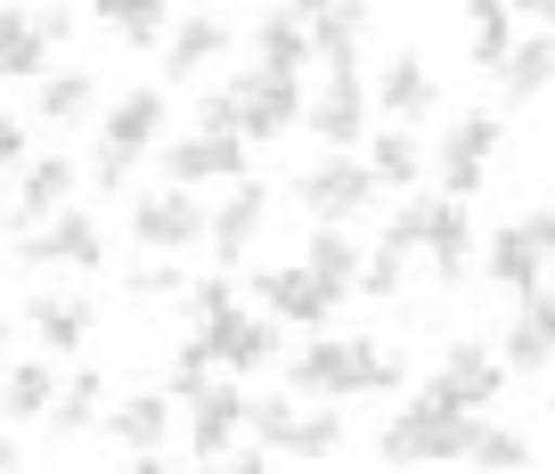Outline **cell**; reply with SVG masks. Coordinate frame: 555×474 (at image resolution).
<instances>
[{
	"mask_svg": "<svg viewBox=\"0 0 555 474\" xmlns=\"http://www.w3.org/2000/svg\"><path fill=\"white\" fill-rule=\"evenodd\" d=\"M164 115H172V99H164L156 82L122 90V99L106 106V124H99V148H115V156H147V148L164 140Z\"/></svg>",
	"mask_w": 555,
	"mask_h": 474,
	"instance_id": "obj_15",
	"label": "cell"
},
{
	"mask_svg": "<svg viewBox=\"0 0 555 474\" xmlns=\"http://www.w3.org/2000/svg\"><path fill=\"white\" fill-rule=\"evenodd\" d=\"M466 17H474V66L482 74H499L506 66V50H515V9H506V0H466Z\"/></svg>",
	"mask_w": 555,
	"mask_h": 474,
	"instance_id": "obj_29",
	"label": "cell"
},
{
	"mask_svg": "<svg viewBox=\"0 0 555 474\" xmlns=\"http://www.w3.org/2000/svg\"><path fill=\"white\" fill-rule=\"evenodd\" d=\"M254 295L270 303V319H295V328H327L335 303H344L351 286H335L327 270L295 262V270H254Z\"/></svg>",
	"mask_w": 555,
	"mask_h": 474,
	"instance_id": "obj_10",
	"label": "cell"
},
{
	"mask_svg": "<svg viewBox=\"0 0 555 474\" xmlns=\"http://www.w3.org/2000/svg\"><path fill=\"white\" fill-rule=\"evenodd\" d=\"M286 9L311 25L319 66H360V34H367V9H360V0H286Z\"/></svg>",
	"mask_w": 555,
	"mask_h": 474,
	"instance_id": "obj_16",
	"label": "cell"
},
{
	"mask_svg": "<svg viewBox=\"0 0 555 474\" xmlns=\"http://www.w3.org/2000/svg\"><path fill=\"white\" fill-rule=\"evenodd\" d=\"M367 172H376L384 189H409V180L425 172V148H416L409 131H376V140H367Z\"/></svg>",
	"mask_w": 555,
	"mask_h": 474,
	"instance_id": "obj_33",
	"label": "cell"
},
{
	"mask_svg": "<svg viewBox=\"0 0 555 474\" xmlns=\"http://www.w3.org/2000/svg\"><path fill=\"white\" fill-rule=\"evenodd\" d=\"M229 41H237V34H229L221 17H205V9H196V17H180L172 34H164V82H196V74H205Z\"/></svg>",
	"mask_w": 555,
	"mask_h": 474,
	"instance_id": "obj_21",
	"label": "cell"
},
{
	"mask_svg": "<svg viewBox=\"0 0 555 474\" xmlns=\"http://www.w3.org/2000/svg\"><path fill=\"white\" fill-rule=\"evenodd\" d=\"M50 50H57V41L41 34L34 17H25L17 34L0 41V82H41V66H50Z\"/></svg>",
	"mask_w": 555,
	"mask_h": 474,
	"instance_id": "obj_36",
	"label": "cell"
},
{
	"mask_svg": "<svg viewBox=\"0 0 555 474\" xmlns=\"http://www.w3.org/2000/svg\"><path fill=\"white\" fill-rule=\"evenodd\" d=\"M499 360L515 376H539L555 360V319H547V303H539V295L515 303V319H506V335H499Z\"/></svg>",
	"mask_w": 555,
	"mask_h": 474,
	"instance_id": "obj_26",
	"label": "cell"
},
{
	"mask_svg": "<svg viewBox=\"0 0 555 474\" xmlns=\"http://www.w3.org/2000/svg\"><path fill=\"white\" fill-rule=\"evenodd\" d=\"M205 335H212V351H221V369H237V376H254V369H270V360H278V328H270V319H254L245 303H237V311H221Z\"/></svg>",
	"mask_w": 555,
	"mask_h": 474,
	"instance_id": "obj_20",
	"label": "cell"
},
{
	"mask_svg": "<svg viewBox=\"0 0 555 474\" xmlns=\"http://www.w3.org/2000/svg\"><path fill=\"white\" fill-rule=\"evenodd\" d=\"M499 140H506V124L499 115H450V131H441V148H434V172H441V189L450 196H474L482 189V172H490V156H499Z\"/></svg>",
	"mask_w": 555,
	"mask_h": 474,
	"instance_id": "obj_8",
	"label": "cell"
},
{
	"mask_svg": "<svg viewBox=\"0 0 555 474\" xmlns=\"http://www.w3.org/2000/svg\"><path fill=\"white\" fill-rule=\"evenodd\" d=\"M34 25H41V34H50V41H66V34H74V9H66V0H57V9H41Z\"/></svg>",
	"mask_w": 555,
	"mask_h": 474,
	"instance_id": "obj_45",
	"label": "cell"
},
{
	"mask_svg": "<svg viewBox=\"0 0 555 474\" xmlns=\"http://www.w3.org/2000/svg\"><path fill=\"white\" fill-rule=\"evenodd\" d=\"M302 262H311V270H327L335 286H351V295H360L367 254L351 246V229H344V221H311V238H302Z\"/></svg>",
	"mask_w": 555,
	"mask_h": 474,
	"instance_id": "obj_28",
	"label": "cell"
},
{
	"mask_svg": "<svg viewBox=\"0 0 555 474\" xmlns=\"http://www.w3.org/2000/svg\"><path fill=\"white\" fill-rule=\"evenodd\" d=\"M376 189H384V180L367 172L351 148H327L319 164H302V172H295V205L311 213V221H360V213L376 205Z\"/></svg>",
	"mask_w": 555,
	"mask_h": 474,
	"instance_id": "obj_5",
	"label": "cell"
},
{
	"mask_svg": "<svg viewBox=\"0 0 555 474\" xmlns=\"http://www.w3.org/2000/svg\"><path fill=\"white\" fill-rule=\"evenodd\" d=\"M90 99H99V82L90 74H50L41 82V99H34V115L50 131H74V124H90Z\"/></svg>",
	"mask_w": 555,
	"mask_h": 474,
	"instance_id": "obj_30",
	"label": "cell"
},
{
	"mask_svg": "<svg viewBox=\"0 0 555 474\" xmlns=\"http://www.w3.org/2000/svg\"><path fill=\"white\" fill-rule=\"evenodd\" d=\"M34 164V148H25V124L17 115H0V172H25Z\"/></svg>",
	"mask_w": 555,
	"mask_h": 474,
	"instance_id": "obj_44",
	"label": "cell"
},
{
	"mask_svg": "<svg viewBox=\"0 0 555 474\" xmlns=\"http://www.w3.org/2000/svg\"><path fill=\"white\" fill-rule=\"evenodd\" d=\"M106 25L122 34V50H156V41L172 34V0H115Z\"/></svg>",
	"mask_w": 555,
	"mask_h": 474,
	"instance_id": "obj_32",
	"label": "cell"
},
{
	"mask_svg": "<svg viewBox=\"0 0 555 474\" xmlns=\"http://www.w3.org/2000/svg\"><path fill=\"white\" fill-rule=\"evenodd\" d=\"M474 425H482V409H457L450 393L425 385V401H409L376 434V466H450L474 450Z\"/></svg>",
	"mask_w": 555,
	"mask_h": 474,
	"instance_id": "obj_2",
	"label": "cell"
},
{
	"mask_svg": "<svg viewBox=\"0 0 555 474\" xmlns=\"http://www.w3.org/2000/svg\"><path fill=\"white\" fill-rule=\"evenodd\" d=\"M376 99H384V115H400V124H416V115H434L441 106V82L425 74V57H409V50H392L376 66Z\"/></svg>",
	"mask_w": 555,
	"mask_h": 474,
	"instance_id": "obj_24",
	"label": "cell"
},
{
	"mask_svg": "<svg viewBox=\"0 0 555 474\" xmlns=\"http://www.w3.org/2000/svg\"><path fill=\"white\" fill-rule=\"evenodd\" d=\"M221 311H237V279H229V270H212V279L189 286V319H196V328H212Z\"/></svg>",
	"mask_w": 555,
	"mask_h": 474,
	"instance_id": "obj_42",
	"label": "cell"
},
{
	"mask_svg": "<svg viewBox=\"0 0 555 474\" xmlns=\"http://www.w3.org/2000/svg\"><path fill=\"white\" fill-rule=\"evenodd\" d=\"M25 328H34L41 351L74 360L90 344V328H99V311H90V295H25Z\"/></svg>",
	"mask_w": 555,
	"mask_h": 474,
	"instance_id": "obj_17",
	"label": "cell"
},
{
	"mask_svg": "<svg viewBox=\"0 0 555 474\" xmlns=\"http://www.w3.org/2000/svg\"><path fill=\"white\" fill-rule=\"evenodd\" d=\"M531 295H539V303H547V319H555V279H547V286H531Z\"/></svg>",
	"mask_w": 555,
	"mask_h": 474,
	"instance_id": "obj_49",
	"label": "cell"
},
{
	"mask_svg": "<svg viewBox=\"0 0 555 474\" xmlns=\"http://www.w3.org/2000/svg\"><path fill=\"white\" fill-rule=\"evenodd\" d=\"M400 286H409V246H392V238H384L376 254H367V270H360V295H400Z\"/></svg>",
	"mask_w": 555,
	"mask_h": 474,
	"instance_id": "obj_39",
	"label": "cell"
},
{
	"mask_svg": "<svg viewBox=\"0 0 555 474\" xmlns=\"http://www.w3.org/2000/svg\"><path fill=\"white\" fill-rule=\"evenodd\" d=\"M99 425H106V434H115L131 458H156L164 434H172V393H131V401H115Z\"/></svg>",
	"mask_w": 555,
	"mask_h": 474,
	"instance_id": "obj_25",
	"label": "cell"
},
{
	"mask_svg": "<svg viewBox=\"0 0 555 474\" xmlns=\"http://www.w3.org/2000/svg\"><path fill=\"white\" fill-rule=\"evenodd\" d=\"M311 25L295 17V9H270V17L254 25V66H270V74H302L311 66Z\"/></svg>",
	"mask_w": 555,
	"mask_h": 474,
	"instance_id": "obj_27",
	"label": "cell"
},
{
	"mask_svg": "<svg viewBox=\"0 0 555 474\" xmlns=\"http://www.w3.org/2000/svg\"><path fill=\"white\" fill-rule=\"evenodd\" d=\"M466 466H531V441H522L515 425H474Z\"/></svg>",
	"mask_w": 555,
	"mask_h": 474,
	"instance_id": "obj_38",
	"label": "cell"
},
{
	"mask_svg": "<svg viewBox=\"0 0 555 474\" xmlns=\"http://www.w3.org/2000/svg\"><path fill=\"white\" fill-rule=\"evenodd\" d=\"M515 17H531V25H555V0H506Z\"/></svg>",
	"mask_w": 555,
	"mask_h": 474,
	"instance_id": "obj_46",
	"label": "cell"
},
{
	"mask_svg": "<svg viewBox=\"0 0 555 474\" xmlns=\"http://www.w3.org/2000/svg\"><path fill=\"white\" fill-rule=\"evenodd\" d=\"M367 124H376V90L360 82V66H327V82H319V99H311L319 148H360Z\"/></svg>",
	"mask_w": 555,
	"mask_h": 474,
	"instance_id": "obj_11",
	"label": "cell"
},
{
	"mask_svg": "<svg viewBox=\"0 0 555 474\" xmlns=\"http://www.w3.org/2000/svg\"><path fill=\"white\" fill-rule=\"evenodd\" d=\"M335 450H344V418H335V401H319L295 418V434H286L278 458H335Z\"/></svg>",
	"mask_w": 555,
	"mask_h": 474,
	"instance_id": "obj_35",
	"label": "cell"
},
{
	"mask_svg": "<svg viewBox=\"0 0 555 474\" xmlns=\"http://www.w3.org/2000/svg\"><path fill=\"white\" fill-rule=\"evenodd\" d=\"M482 279L499 286V295H531V286L555 279V205H531V213H515L506 229H490Z\"/></svg>",
	"mask_w": 555,
	"mask_h": 474,
	"instance_id": "obj_4",
	"label": "cell"
},
{
	"mask_svg": "<svg viewBox=\"0 0 555 474\" xmlns=\"http://www.w3.org/2000/svg\"><path fill=\"white\" fill-rule=\"evenodd\" d=\"M74 180H82V164H74V156H34L17 172V213H9V229H34V221H50V213H66L74 205Z\"/></svg>",
	"mask_w": 555,
	"mask_h": 474,
	"instance_id": "obj_18",
	"label": "cell"
},
{
	"mask_svg": "<svg viewBox=\"0 0 555 474\" xmlns=\"http://www.w3.org/2000/svg\"><path fill=\"white\" fill-rule=\"evenodd\" d=\"M392 385H400V351H384V344L311 335L286 360V393H302V401H351V393H392Z\"/></svg>",
	"mask_w": 555,
	"mask_h": 474,
	"instance_id": "obj_1",
	"label": "cell"
},
{
	"mask_svg": "<svg viewBox=\"0 0 555 474\" xmlns=\"http://www.w3.org/2000/svg\"><path fill=\"white\" fill-rule=\"evenodd\" d=\"M17 262L25 270H99L106 262V238H99V221L90 213H50V221H34V229H17Z\"/></svg>",
	"mask_w": 555,
	"mask_h": 474,
	"instance_id": "obj_7",
	"label": "cell"
},
{
	"mask_svg": "<svg viewBox=\"0 0 555 474\" xmlns=\"http://www.w3.org/2000/svg\"><path fill=\"white\" fill-rule=\"evenodd\" d=\"M245 409H254V401H245L237 385H205V393L189 401V458H196V466H221V458L237 450Z\"/></svg>",
	"mask_w": 555,
	"mask_h": 474,
	"instance_id": "obj_13",
	"label": "cell"
},
{
	"mask_svg": "<svg viewBox=\"0 0 555 474\" xmlns=\"http://www.w3.org/2000/svg\"><path fill=\"white\" fill-rule=\"evenodd\" d=\"M122 295H131V303H164V295H189V270H180L172 254H164V262L131 270V279H122Z\"/></svg>",
	"mask_w": 555,
	"mask_h": 474,
	"instance_id": "obj_40",
	"label": "cell"
},
{
	"mask_svg": "<svg viewBox=\"0 0 555 474\" xmlns=\"http://www.w3.org/2000/svg\"><path fill=\"white\" fill-rule=\"evenodd\" d=\"M9 344H17V328H9V319H0V369H9Z\"/></svg>",
	"mask_w": 555,
	"mask_h": 474,
	"instance_id": "obj_47",
	"label": "cell"
},
{
	"mask_svg": "<svg viewBox=\"0 0 555 474\" xmlns=\"http://www.w3.org/2000/svg\"><path fill=\"white\" fill-rule=\"evenodd\" d=\"M99 401H106V376H99V369H90V360H82V369H74L66 385H57V409H50V434H82V425L99 418Z\"/></svg>",
	"mask_w": 555,
	"mask_h": 474,
	"instance_id": "obj_31",
	"label": "cell"
},
{
	"mask_svg": "<svg viewBox=\"0 0 555 474\" xmlns=\"http://www.w3.org/2000/svg\"><path fill=\"white\" fill-rule=\"evenodd\" d=\"M261 221H270V189H261V180H229L221 213H212V254H221V270H229V262H245V254H254Z\"/></svg>",
	"mask_w": 555,
	"mask_h": 474,
	"instance_id": "obj_19",
	"label": "cell"
},
{
	"mask_svg": "<svg viewBox=\"0 0 555 474\" xmlns=\"http://www.w3.org/2000/svg\"><path fill=\"white\" fill-rule=\"evenodd\" d=\"M295 393H254V409H245V425H254V441H270V450H286V434H295Z\"/></svg>",
	"mask_w": 555,
	"mask_h": 474,
	"instance_id": "obj_37",
	"label": "cell"
},
{
	"mask_svg": "<svg viewBox=\"0 0 555 474\" xmlns=\"http://www.w3.org/2000/svg\"><path fill=\"white\" fill-rule=\"evenodd\" d=\"M212 360H221V351H212V335L196 328L189 344L172 351V369H164V393H172V401H196V393L212 385Z\"/></svg>",
	"mask_w": 555,
	"mask_h": 474,
	"instance_id": "obj_34",
	"label": "cell"
},
{
	"mask_svg": "<svg viewBox=\"0 0 555 474\" xmlns=\"http://www.w3.org/2000/svg\"><path fill=\"white\" fill-rule=\"evenodd\" d=\"M245 131H189V140L164 148V180L180 189H205V180H245Z\"/></svg>",
	"mask_w": 555,
	"mask_h": 474,
	"instance_id": "obj_12",
	"label": "cell"
},
{
	"mask_svg": "<svg viewBox=\"0 0 555 474\" xmlns=\"http://www.w3.org/2000/svg\"><path fill=\"white\" fill-rule=\"evenodd\" d=\"M17 458H25V450H17V441H9V434H0V466H17Z\"/></svg>",
	"mask_w": 555,
	"mask_h": 474,
	"instance_id": "obj_48",
	"label": "cell"
},
{
	"mask_svg": "<svg viewBox=\"0 0 555 474\" xmlns=\"http://www.w3.org/2000/svg\"><path fill=\"white\" fill-rule=\"evenodd\" d=\"M131 238L147 254H189L196 238H212V213L196 205V189H180V180H164V189H147L131 205Z\"/></svg>",
	"mask_w": 555,
	"mask_h": 474,
	"instance_id": "obj_6",
	"label": "cell"
},
{
	"mask_svg": "<svg viewBox=\"0 0 555 474\" xmlns=\"http://www.w3.org/2000/svg\"><path fill=\"white\" fill-rule=\"evenodd\" d=\"M139 172V156H115V148H99V156H90V180H99L106 196H122V180Z\"/></svg>",
	"mask_w": 555,
	"mask_h": 474,
	"instance_id": "obj_43",
	"label": "cell"
},
{
	"mask_svg": "<svg viewBox=\"0 0 555 474\" xmlns=\"http://www.w3.org/2000/svg\"><path fill=\"white\" fill-rule=\"evenodd\" d=\"M196 131H245V99H237V82H212L205 99H196Z\"/></svg>",
	"mask_w": 555,
	"mask_h": 474,
	"instance_id": "obj_41",
	"label": "cell"
},
{
	"mask_svg": "<svg viewBox=\"0 0 555 474\" xmlns=\"http://www.w3.org/2000/svg\"><path fill=\"white\" fill-rule=\"evenodd\" d=\"M506 376H515V369H506L490 344H450V351H441V369H434V393H450L457 409H490L506 393Z\"/></svg>",
	"mask_w": 555,
	"mask_h": 474,
	"instance_id": "obj_14",
	"label": "cell"
},
{
	"mask_svg": "<svg viewBox=\"0 0 555 474\" xmlns=\"http://www.w3.org/2000/svg\"><path fill=\"white\" fill-rule=\"evenodd\" d=\"M237 99H245V140H254V148L286 140L295 124H311L302 74H270V66H254V74H237Z\"/></svg>",
	"mask_w": 555,
	"mask_h": 474,
	"instance_id": "obj_9",
	"label": "cell"
},
{
	"mask_svg": "<svg viewBox=\"0 0 555 474\" xmlns=\"http://www.w3.org/2000/svg\"><path fill=\"white\" fill-rule=\"evenodd\" d=\"M384 238H392V246H409V254H425L441 286H457V279L474 270V221H466V196H450V189L400 205Z\"/></svg>",
	"mask_w": 555,
	"mask_h": 474,
	"instance_id": "obj_3",
	"label": "cell"
},
{
	"mask_svg": "<svg viewBox=\"0 0 555 474\" xmlns=\"http://www.w3.org/2000/svg\"><path fill=\"white\" fill-rule=\"evenodd\" d=\"M57 351H41V360H9V376H0V418H17V425H34V418H50L57 409Z\"/></svg>",
	"mask_w": 555,
	"mask_h": 474,
	"instance_id": "obj_22",
	"label": "cell"
},
{
	"mask_svg": "<svg viewBox=\"0 0 555 474\" xmlns=\"http://www.w3.org/2000/svg\"><path fill=\"white\" fill-rule=\"evenodd\" d=\"M555 90V25H539V34H522L515 50H506L499 66V99L522 106V99H547Z\"/></svg>",
	"mask_w": 555,
	"mask_h": 474,
	"instance_id": "obj_23",
	"label": "cell"
}]
</instances>
